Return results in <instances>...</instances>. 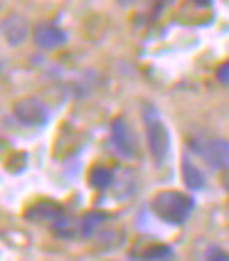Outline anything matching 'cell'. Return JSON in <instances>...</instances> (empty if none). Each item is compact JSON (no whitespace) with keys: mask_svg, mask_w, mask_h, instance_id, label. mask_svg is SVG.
I'll list each match as a JSON object with an SVG mask.
<instances>
[{"mask_svg":"<svg viewBox=\"0 0 229 261\" xmlns=\"http://www.w3.org/2000/svg\"><path fill=\"white\" fill-rule=\"evenodd\" d=\"M192 207H195L192 197L177 190H160L150 202V210L156 212V217H160L168 224H185Z\"/></svg>","mask_w":229,"mask_h":261,"instance_id":"obj_1","label":"cell"},{"mask_svg":"<svg viewBox=\"0 0 229 261\" xmlns=\"http://www.w3.org/2000/svg\"><path fill=\"white\" fill-rule=\"evenodd\" d=\"M143 126H145V138H148V148H150V155L163 163L170 153V133L168 126L163 123V118L158 114L156 106H145L143 109Z\"/></svg>","mask_w":229,"mask_h":261,"instance_id":"obj_2","label":"cell"},{"mask_svg":"<svg viewBox=\"0 0 229 261\" xmlns=\"http://www.w3.org/2000/svg\"><path fill=\"white\" fill-rule=\"evenodd\" d=\"M190 148L195 153H200L212 170H229V141H224V138H207V141L192 138Z\"/></svg>","mask_w":229,"mask_h":261,"instance_id":"obj_3","label":"cell"},{"mask_svg":"<svg viewBox=\"0 0 229 261\" xmlns=\"http://www.w3.org/2000/svg\"><path fill=\"white\" fill-rule=\"evenodd\" d=\"M13 114H15V118H17L20 123H25V126H44L47 118H49L47 106H44L42 99H37V96H25V99L15 101Z\"/></svg>","mask_w":229,"mask_h":261,"instance_id":"obj_4","label":"cell"},{"mask_svg":"<svg viewBox=\"0 0 229 261\" xmlns=\"http://www.w3.org/2000/svg\"><path fill=\"white\" fill-rule=\"evenodd\" d=\"M111 143H114L116 153L123 155V158H136V155H138L136 136H133L129 121L123 116H116L114 121H111Z\"/></svg>","mask_w":229,"mask_h":261,"instance_id":"obj_5","label":"cell"},{"mask_svg":"<svg viewBox=\"0 0 229 261\" xmlns=\"http://www.w3.org/2000/svg\"><path fill=\"white\" fill-rule=\"evenodd\" d=\"M32 37L40 49H59L67 44V32L55 22H40L32 32Z\"/></svg>","mask_w":229,"mask_h":261,"instance_id":"obj_6","label":"cell"},{"mask_svg":"<svg viewBox=\"0 0 229 261\" xmlns=\"http://www.w3.org/2000/svg\"><path fill=\"white\" fill-rule=\"evenodd\" d=\"M3 35H5V40H8L10 47H20L30 35L28 20H25L22 15H17V13L8 15V17L3 20Z\"/></svg>","mask_w":229,"mask_h":261,"instance_id":"obj_7","label":"cell"},{"mask_svg":"<svg viewBox=\"0 0 229 261\" xmlns=\"http://www.w3.org/2000/svg\"><path fill=\"white\" fill-rule=\"evenodd\" d=\"M62 210H64V207L49 202V200H42V202H35L32 207H28V210H25V217H28L30 222H49V224H52Z\"/></svg>","mask_w":229,"mask_h":261,"instance_id":"obj_8","label":"cell"},{"mask_svg":"<svg viewBox=\"0 0 229 261\" xmlns=\"http://www.w3.org/2000/svg\"><path fill=\"white\" fill-rule=\"evenodd\" d=\"M106 222H109V215H106V212H101V210H91V212H86L84 217H82L79 234H82L84 239H94V237L104 229V224H106Z\"/></svg>","mask_w":229,"mask_h":261,"instance_id":"obj_9","label":"cell"},{"mask_svg":"<svg viewBox=\"0 0 229 261\" xmlns=\"http://www.w3.org/2000/svg\"><path fill=\"white\" fill-rule=\"evenodd\" d=\"M77 227H82V222H77L67 210H62L57 215V219L52 222V232L57 234V237H62V239H72L74 234H77Z\"/></svg>","mask_w":229,"mask_h":261,"instance_id":"obj_10","label":"cell"},{"mask_svg":"<svg viewBox=\"0 0 229 261\" xmlns=\"http://www.w3.org/2000/svg\"><path fill=\"white\" fill-rule=\"evenodd\" d=\"M183 180H185V185L190 190H205V185H207V177H205V173H202L200 168L192 163L190 158L183 160Z\"/></svg>","mask_w":229,"mask_h":261,"instance_id":"obj_11","label":"cell"},{"mask_svg":"<svg viewBox=\"0 0 229 261\" xmlns=\"http://www.w3.org/2000/svg\"><path fill=\"white\" fill-rule=\"evenodd\" d=\"M116 182V175L111 168H106V165H96V168H91L89 170V185L94 190H109L111 185Z\"/></svg>","mask_w":229,"mask_h":261,"instance_id":"obj_12","label":"cell"},{"mask_svg":"<svg viewBox=\"0 0 229 261\" xmlns=\"http://www.w3.org/2000/svg\"><path fill=\"white\" fill-rule=\"evenodd\" d=\"M133 256L138 261H170L175 256V251L170 247H165V244H148L141 251H136Z\"/></svg>","mask_w":229,"mask_h":261,"instance_id":"obj_13","label":"cell"},{"mask_svg":"<svg viewBox=\"0 0 229 261\" xmlns=\"http://www.w3.org/2000/svg\"><path fill=\"white\" fill-rule=\"evenodd\" d=\"M217 82H219V84H224V87H229V59L224 62V64H219V67H217Z\"/></svg>","mask_w":229,"mask_h":261,"instance_id":"obj_14","label":"cell"},{"mask_svg":"<svg viewBox=\"0 0 229 261\" xmlns=\"http://www.w3.org/2000/svg\"><path fill=\"white\" fill-rule=\"evenodd\" d=\"M207 261H229V254H224L222 249H210L207 251Z\"/></svg>","mask_w":229,"mask_h":261,"instance_id":"obj_15","label":"cell"},{"mask_svg":"<svg viewBox=\"0 0 229 261\" xmlns=\"http://www.w3.org/2000/svg\"><path fill=\"white\" fill-rule=\"evenodd\" d=\"M227 192H229V180H227Z\"/></svg>","mask_w":229,"mask_h":261,"instance_id":"obj_16","label":"cell"}]
</instances>
